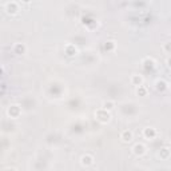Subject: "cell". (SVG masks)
Masks as SVG:
<instances>
[{"instance_id":"cell-1","label":"cell","mask_w":171,"mask_h":171,"mask_svg":"<svg viewBox=\"0 0 171 171\" xmlns=\"http://www.w3.org/2000/svg\"><path fill=\"white\" fill-rule=\"evenodd\" d=\"M96 119L100 123H108L110 119H111V115H110V111H106L104 108H99L98 111L95 112Z\"/></svg>"},{"instance_id":"cell-2","label":"cell","mask_w":171,"mask_h":171,"mask_svg":"<svg viewBox=\"0 0 171 171\" xmlns=\"http://www.w3.org/2000/svg\"><path fill=\"white\" fill-rule=\"evenodd\" d=\"M132 138H134L132 131H130V130H124L120 134V139H122V142H124V143H130V142L132 140Z\"/></svg>"},{"instance_id":"cell-3","label":"cell","mask_w":171,"mask_h":171,"mask_svg":"<svg viewBox=\"0 0 171 171\" xmlns=\"http://www.w3.org/2000/svg\"><path fill=\"white\" fill-rule=\"evenodd\" d=\"M132 150H134V154L138 155V156H142V155L146 154V146L143 143H136Z\"/></svg>"},{"instance_id":"cell-4","label":"cell","mask_w":171,"mask_h":171,"mask_svg":"<svg viewBox=\"0 0 171 171\" xmlns=\"http://www.w3.org/2000/svg\"><path fill=\"white\" fill-rule=\"evenodd\" d=\"M143 135H144V138H147V139H154L155 136H156V130L152 127H147V128H144Z\"/></svg>"},{"instance_id":"cell-5","label":"cell","mask_w":171,"mask_h":171,"mask_svg":"<svg viewBox=\"0 0 171 171\" xmlns=\"http://www.w3.org/2000/svg\"><path fill=\"white\" fill-rule=\"evenodd\" d=\"M80 162H82L83 166H91L94 163V156L90 155V154H86V155H83V156L80 158Z\"/></svg>"},{"instance_id":"cell-6","label":"cell","mask_w":171,"mask_h":171,"mask_svg":"<svg viewBox=\"0 0 171 171\" xmlns=\"http://www.w3.org/2000/svg\"><path fill=\"white\" fill-rule=\"evenodd\" d=\"M64 50H66V53H67L68 56H75V55L77 53V48L75 47L74 44H67Z\"/></svg>"},{"instance_id":"cell-7","label":"cell","mask_w":171,"mask_h":171,"mask_svg":"<svg viewBox=\"0 0 171 171\" xmlns=\"http://www.w3.org/2000/svg\"><path fill=\"white\" fill-rule=\"evenodd\" d=\"M131 83H132L134 86H136V87L143 86V77H142L140 75H132V77H131Z\"/></svg>"},{"instance_id":"cell-8","label":"cell","mask_w":171,"mask_h":171,"mask_svg":"<svg viewBox=\"0 0 171 171\" xmlns=\"http://www.w3.org/2000/svg\"><path fill=\"white\" fill-rule=\"evenodd\" d=\"M8 114L12 118H18L19 114H20V108H19L18 106H11L10 108H8Z\"/></svg>"},{"instance_id":"cell-9","label":"cell","mask_w":171,"mask_h":171,"mask_svg":"<svg viewBox=\"0 0 171 171\" xmlns=\"http://www.w3.org/2000/svg\"><path fill=\"white\" fill-rule=\"evenodd\" d=\"M114 107H115V103L112 100H106V102H103V104H102V108H104L106 111H111Z\"/></svg>"},{"instance_id":"cell-10","label":"cell","mask_w":171,"mask_h":171,"mask_svg":"<svg viewBox=\"0 0 171 171\" xmlns=\"http://www.w3.org/2000/svg\"><path fill=\"white\" fill-rule=\"evenodd\" d=\"M13 50H15L16 53H24L26 52V45H24L23 43H16L15 47H13Z\"/></svg>"},{"instance_id":"cell-11","label":"cell","mask_w":171,"mask_h":171,"mask_svg":"<svg viewBox=\"0 0 171 171\" xmlns=\"http://www.w3.org/2000/svg\"><path fill=\"white\" fill-rule=\"evenodd\" d=\"M156 90H159V91H164L166 88H167V83L164 82V80H156Z\"/></svg>"},{"instance_id":"cell-12","label":"cell","mask_w":171,"mask_h":171,"mask_svg":"<svg viewBox=\"0 0 171 171\" xmlns=\"http://www.w3.org/2000/svg\"><path fill=\"white\" fill-rule=\"evenodd\" d=\"M136 94H138L139 96H146L147 95V88L144 87V86H139V87L136 88Z\"/></svg>"},{"instance_id":"cell-13","label":"cell","mask_w":171,"mask_h":171,"mask_svg":"<svg viewBox=\"0 0 171 171\" xmlns=\"http://www.w3.org/2000/svg\"><path fill=\"white\" fill-rule=\"evenodd\" d=\"M159 155H160V156H162V158H167L168 155H170V150H168V148H166V147H164V148H162V150H160Z\"/></svg>"},{"instance_id":"cell-14","label":"cell","mask_w":171,"mask_h":171,"mask_svg":"<svg viewBox=\"0 0 171 171\" xmlns=\"http://www.w3.org/2000/svg\"><path fill=\"white\" fill-rule=\"evenodd\" d=\"M163 50L167 53H171V43H164V44H163Z\"/></svg>"},{"instance_id":"cell-15","label":"cell","mask_w":171,"mask_h":171,"mask_svg":"<svg viewBox=\"0 0 171 171\" xmlns=\"http://www.w3.org/2000/svg\"><path fill=\"white\" fill-rule=\"evenodd\" d=\"M114 47H115V43L114 42H107L106 48H114Z\"/></svg>"},{"instance_id":"cell-16","label":"cell","mask_w":171,"mask_h":171,"mask_svg":"<svg viewBox=\"0 0 171 171\" xmlns=\"http://www.w3.org/2000/svg\"><path fill=\"white\" fill-rule=\"evenodd\" d=\"M5 171H16V170L13 167H8V168H5Z\"/></svg>"}]
</instances>
